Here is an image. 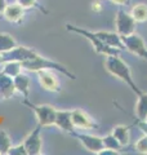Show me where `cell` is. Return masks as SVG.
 <instances>
[{"label": "cell", "instance_id": "obj_1", "mask_svg": "<svg viewBox=\"0 0 147 155\" xmlns=\"http://www.w3.org/2000/svg\"><path fill=\"white\" fill-rule=\"evenodd\" d=\"M105 67H106V70L109 71L112 76L117 78V79H120L121 81H124L126 85H129L132 88V91H133L137 96H139V94L143 93V92H142L138 87L134 84L133 78H132V71L129 69V66L126 65L117 54L116 56H106Z\"/></svg>", "mask_w": 147, "mask_h": 155}, {"label": "cell", "instance_id": "obj_2", "mask_svg": "<svg viewBox=\"0 0 147 155\" xmlns=\"http://www.w3.org/2000/svg\"><path fill=\"white\" fill-rule=\"evenodd\" d=\"M21 65H22V69L27 70V71L38 72L40 70H54V71H58V72H61V74H63L65 76H67L68 79H72V80L76 79L75 74H72L70 70H67L66 66L58 64V62H56V61L49 60V58H47V57H43L41 54H39V53L34 58H31V60L21 62Z\"/></svg>", "mask_w": 147, "mask_h": 155}, {"label": "cell", "instance_id": "obj_3", "mask_svg": "<svg viewBox=\"0 0 147 155\" xmlns=\"http://www.w3.org/2000/svg\"><path fill=\"white\" fill-rule=\"evenodd\" d=\"M66 30L71 31V32H75V34H79V35H83L84 38H87L88 40L93 44V48H94V51L97 53H101V54H105V56H116V54H119V49H117V48L107 45L105 41H102L100 38H97L92 31L84 30V28H79L76 26H72V25H66Z\"/></svg>", "mask_w": 147, "mask_h": 155}, {"label": "cell", "instance_id": "obj_4", "mask_svg": "<svg viewBox=\"0 0 147 155\" xmlns=\"http://www.w3.org/2000/svg\"><path fill=\"white\" fill-rule=\"evenodd\" d=\"M23 104L28 106L36 115L38 123L41 125V127H51V125H54L56 122V114H57V109L53 107L51 105H35L31 104L28 98H24Z\"/></svg>", "mask_w": 147, "mask_h": 155}, {"label": "cell", "instance_id": "obj_5", "mask_svg": "<svg viewBox=\"0 0 147 155\" xmlns=\"http://www.w3.org/2000/svg\"><path fill=\"white\" fill-rule=\"evenodd\" d=\"M41 125L38 124L35 129L23 140V146L26 149L27 155H40L43 153V138H41Z\"/></svg>", "mask_w": 147, "mask_h": 155}, {"label": "cell", "instance_id": "obj_6", "mask_svg": "<svg viewBox=\"0 0 147 155\" xmlns=\"http://www.w3.org/2000/svg\"><path fill=\"white\" fill-rule=\"evenodd\" d=\"M115 23H116V30L119 36H129L132 34L136 32V21L134 18L130 16V14H126L124 11H120L117 12V16L115 19Z\"/></svg>", "mask_w": 147, "mask_h": 155}, {"label": "cell", "instance_id": "obj_7", "mask_svg": "<svg viewBox=\"0 0 147 155\" xmlns=\"http://www.w3.org/2000/svg\"><path fill=\"white\" fill-rule=\"evenodd\" d=\"M121 40L124 43L125 49L130 51L133 54H137L138 57L143 58V60H147V49H146L145 41L139 35H137L134 32L129 36H122Z\"/></svg>", "mask_w": 147, "mask_h": 155}, {"label": "cell", "instance_id": "obj_8", "mask_svg": "<svg viewBox=\"0 0 147 155\" xmlns=\"http://www.w3.org/2000/svg\"><path fill=\"white\" fill-rule=\"evenodd\" d=\"M38 80L45 91L61 92V83L54 70H40L36 72Z\"/></svg>", "mask_w": 147, "mask_h": 155}, {"label": "cell", "instance_id": "obj_9", "mask_svg": "<svg viewBox=\"0 0 147 155\" xmlns=\"http://www.w3.org/2000/svg\"><path fill=\"white\" fill-rule=\"evenodd\" d=\"M38 54L36 51H34L32 48L23 47V45H17L16 48H13L12 51H9L7 53H3V62L7 61H18L23 62L27 60H31Z\"/></svg>", "mask_w": 147, "mask_h": 155}, {"label": "cell", "instance_id": "obj_10", "mask_svg": "<svg viewBox=\"0 0 147 155\" xmlns=\"http://www.w3.org/2000/svg\"><path fill=\"white\" fill-rule=\"evenodd\" d=\"M71 119H72V124L75 128H79V129L98 128V124L85 113V111H83L80 109L71 110Z\"/></svg>", "mask_w": 147, "mask_h": 155}, {"label": "cell", "instance_id": "obj_11", "mask_svg": "<svg viewBox=\"0 0 147 155\" xmlns=\"http://www.w3.org/2000/svg\"><path fill=\"white\" fill-rule=\"evenodd\" d=\"M72 136L79 138V141L83 143L88 151L90 153H96L100 154L102 150H105V145H103V138L97 137V136H92V134H79L74 132Z\"/></svg>", "mask_w": 147, "mask_h": 155}, {"label": "cell", "instance_id": "obj_12", "mask_svg": "<svg viewBox=\"0 0 147 155\" xmlns=\"http://www.w3.org/2000/svg\"><path fill=\"white\" fill-rule=\"evenodd\" d=\"M3 16L7 21L12 23H21L24 17V8L16 2L12 4H7L5 9L3 12Z\"/></svg>", "mask_w": 147, "mask_h": 155}, {"label": "cell", "instance_id": "obj_13", "mask_svg": "<svg viewBox=\"0 0 147 155\" xmlns=\"http://www.w3.org/2000/svg\"><path fill=\"white\" fill-rule=\"evenodd\" d=\"M54 125L62 129L63 132L72 134L75 127H74L72 119H71V110H57Z\"/></svg>", "mask_w": 147, "mask_h": 155}, {"label": "cell", "instance_id": "obj_14", "mask_svg": "<svg viewBox=\"0 0 147 155\" xmlns=\"http://www.w3.org/2000/svg\"><path fill=\"white\" fill-rule=\"evenodd\" d=\"M16 87L12 76H8L3 72H0V98L9 100L16 93Z\"/></svg>", "mask_w": 147, "mask_h": 155}, {"label": "cell", "instance_id": "obj_15", "mask_svg": "<svg viewBox=\"0 0 147 155\" xmlns=\"http://www.w3.org/2000/svg\"><path fill=\"white\" fill-rule=\"evenodd\" d=\"M13 80L16 91L23 96V98H28V96H30V78L23 72H19L17 76L13 78Z\"/></svg>", "mask_w": 147, "mask_h": 155}, {"label": "cell", "instance_id": "obj_16", "mask_svg": "<svg viewBox=\"0 0 147 155\" xmlns=\"http://www.w3.org/2000/svg\"><path fill=\"white\" fill-rule=\"evenodd\" d=\"M17 45H18L17 40L11 35V34L0 32V53H2V54L12 51L13 48H16Z\"/></svg>", "mask_w": 147, "mask_h": 155}, {"label": "cell", "instance_id": "obj_17", "mask_svg": "<svg viewBox=\"0 0 147 155\" xmlns=\"http://www.w3.org/2000/svg\"><path fill=\"white\" fill-rule=\"evenodd\" d=\"M2 71L0 72H3V74H5L8 76H17L19 72H22V65H21V62H18V61H7V62H3L2 64Z\"/></svg>", "mask_w": 147, "mask_h": 155}, {"label": "cell", "instance_id": "obj_18", "mask_svg": "<svg viewBox=\"0 0 147 155\" xmlns=\"http://www.w3.org/2000/svg\"><path fill=\"white\" fill-rule=\"evenodd\" d=\"M134 110L139 120L147 119V93H142L138 96V101H137Z\"/></svg>", "mask_w": 147, "mask_h": 155}, {"label": "cell", "instance_id": "obj_19", "mask_svg": "<svg viewBox=\"0 0 147 155\" xmlns=\"http://www.w3.org/2000/svg\"><path fill=\"white\" fill-rule=\"evenodd\" d=\"M129 128L130 127H124V125H117L114 128V137L120 142L121 146L129 143Z\"/></svg>", "mask_w": 147, "mask_h": 155}, {"label": "cell", "instance_id": "obj_20", "mask_svg": "<svg viewBox=\"0 0 147 155\" xmlns=\"http://www.w3.org/2000/svg\"><path fill=\"white\" fill-rule=\"evenodd\" d=\"M130 16L134 18L136 22H146L147 21V5L146 4H136L132 8Z\"/></svg>", "mask_w": 147, "mask_h": 155}, {"label": "cell", "instance_id": "obj_21", "mask_svg": "<svg viewBox=\"0 0 147 155\" xmlns=\"http://www.w3.org/2000/svg\"><path fill=\"white\" fill-rule=\"evenodd\" d=\"M12 147V138L5 129H0V155H7Z\"/></svg>", "mask_w": 147, "mask_h": 155}, {"label": "cell", "instance_id": "obj_22", "mask_svg": "<svg viewBox=\"0 0 147 155\" xmlns=\"http://www.w3.org/2000/svg\"><path fill=\"white\" fill-rule=\"evenodd\" d=\"M17 3L19 4V5H22L24 9L35 8V9H38V11L43 12L44 14H48V11H47V9L44 8L43 5H40V4H39L38 0H17Z\"/></svg>", "mask_w": 147, "mask_h": 155}, {"label": "cell", "instance_id": "obj_23", "mask_svg": "<svg viewBox=\"0 0 147 155\" xmlns=\"http://www.w3.org/2000/svg\"><path fill=\"white\" fill-rule=\"evenodd\" d=\"M103 145H105V149L107 150H117V149H120V142L117 141V140L114 137V134H109V136H106V137H103Z\"/></svg>", "mask_w": 147, "mask_h": 155}, {"label": "cell", "instance_id": "obj_24", "mask_svg": "<svg viewBox=\"0 0 147 155\" xmlns=\"http://www.w3.org/2000/svg\"><path fill=\"white\" fill-rule=\"evenodd\" d=\"M7 155H27V153H26V149H24L23 143H21V145H17V146H13L12 145V147L9 149Z\"/></svg>", "mask_w": 147, "mask_h": 155}, {"label": "cell", "instance_id": "obj_25", "mask_svg": "<svg viewBox=\"0 0 147 155\" xmlns=\"http://www.w3.org/2000/svg\"><path fill=\"white\" fill-rule=\"evenodd\" d=\"M136 149L138 150L139 153H147V136H145V137H142L138 142L136 143Z\"/></svg>", "mask_w": 147, "mask_h": 155}, {"label": "cell", "instance_id": "obj_26", "mask_svg": "<svg viewBox=\"0 0 147 155\" xmlns=\"http://www.w3.org/2000/svg\"><path fill=\"white\" fill-rule=\"evenodd\" d=\"M102 3L100 2V0H96V2H93L92 3V11L93 12H96V13H100L102 12Z\"/></svg>", "mask_w": 147, "mask_h": 155}, {"label": "cell", "instance_id": "obj_27", "mask_svg": "<svg viewBox=\"0 0 147 155\" xmlns=\"http://www.w3.org/2000/svg\"><path fill=\"white\" fill-rule=\"evenodd\" d=\"M110 2L114 3V4H116V5L122 7V5H126V4H129L130 0H110Z\"/></svg>", "mask_w": 147, "mask_h": 155}, {"label": "cell", "instance_id": "obj_28", "mask_svg": "<svg viewBox=\"0 0 147 155\" xmlns=\"http://www.w3.org/2000/svg\"><path fill=\"white\" fill-rule=\"evenodd\" d=\"M7 0H0V14H3V12H4V9H5V7H7Z\"/></svg>", "mask_w": 147, "mask_h": 155}, {"label": "cell", "instance_id": "obj_29", "mask_svg": "<svg viewBox=\"0 0 147 155\" xmlns=\"http://www.w3.org/2000/svg\"><path fill=\"white\" fill-rule=\"evenodd\" d=\"M3 64V56H2V53H0V66H2Z\"/></svg>", "mask_w": 147, "mask_h": 155}]
</instances>
